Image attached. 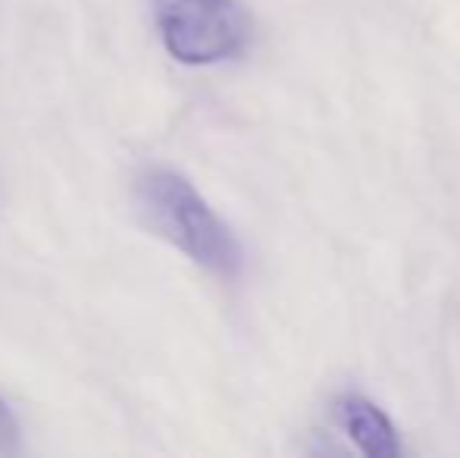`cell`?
Here are the masks:
<instances>
[{"mask_svg": "<svg viewBox=\"0 0 460 458\" xmlns=\"http://www.w3.org/2000/svg\"><path fill=\"white\" fill-rule=\"evenodd\" d=\"M19 449V427H16V418L13 411L4 405L0 399V455H10Z\"/></svg>", "mask_w": 460, "mask_h": 458, "instance_id": "4", "label": "cell"}, {"mask_svg": "<svg viewBox=\"0 0 460 458\" xmlns=\"http://www.w3.org/2000/svg\"><path fill=\"white\" fill-rule=\"evenodd\" d=\"M339 421L341 430L348 434V440L369 458H398L401 455V436L398 427L392 424V418L367 396H351L339 399Z\"/></svg>", "mask_w": 460, "mask_h": 458, "instance_id": "3", "label": "cell"}, {"mask_svg": "<svg viewBox=\"0 0 460 458\" xmlns=\"http://www.w3.org/2000/svg\"><path fill=\"white\" fill-rule=\"evenodd\" d=\"M154 16L172 60L213 67L248 48L251 19L235 0H154Z\"/></svg>", "mask_w": 460, "mask_h": 458, "instance_id": "2", "label": "cell"}, {"mask_svg": "<svg viewBox=\"0 0 460 458\" xmlns=\"http://www.w3.org/2000/svg\"><path fill=\"white\" fill-rule=\"evenodd\" d=\"M138 204L147 227L176 245L198 267L219 276L242 270V245L207 198L172 170H151L138 179Z\"/></svg>", "mask_w": 460, "mask_h": 458, "instance_id": "1", "label": "cell"}]
</instances>
